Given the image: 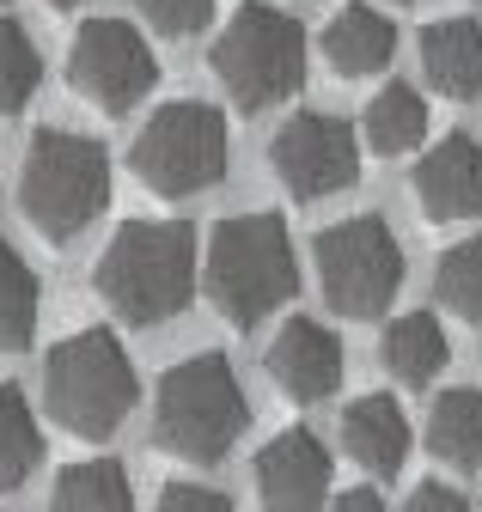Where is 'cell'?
<instances>
[{
	"label": "cell",
	"instance_id": "cell-1",
	"mask_svg": "<svg viewBox=\"0 0 482 512\" xmlns=\"http://www.w3.org/2000/svg\"><path fill=\"white\" fill-rule=\"evenodd\" d=\"M196 226L184 220H129L92 263L98 299L123 324H165L196 299Z\"/></svg>",
	"mask_w": 482,
	"mask_h": 512
},
{
	"label": "cell",
	"instance_id": "cell-2",
	"mask_svg": "<svg viewBox=\"0 0 482 512\" xmlns=\"http://www.w3.org/2000/svg\"><path fill=\"white\" fill-rule=\"evenodd\" d=\"M251 427V403L226 354H190L159 378L153 439L184 464H220Z\"/></svg>",
	"mask_w": 482,
	"mask_h": 512
},
{
	"label": "cell",
	"instance_id": "cell-3",
	"mask_svg": "<svg viewBox=\"0 0 482 512\" xmlns=\"http://www.w3.org/2000/svg\"><path fill=\"white\" fill-rule=\"evenodd\" d=\"M202 287L232 324H263L275 305L293 299L299 263L281 214H232L214 226L202 256Z\"/></svg>",
	"mask_w": 482,
	"mask_h": 512
},
{
	"label": "cell",
	"instance_id": "cell-4",
	"mask_svg": "<svg viewBox=\"0 0 482 512\" xmlns=\"http://www.w3.org/2000/svg\"><path fill=\"white\" fill-rule=\"evenodd\" d=\"M104 202H110V153L92 135H74V128H43L19 171L25 220L43 238L68 244L104 214Z\"/></svg>",
	"mask_w": 482,
	"mask_h": 512
},
{
	"label": "cell",
	"instance_id": "cell-5",
	"mask_svg": "<svg viewBox=\"0 0 482 512\" xmlns=\"http://www.w3.org/2000/svg\"><path fill=\"white\" fill-rule=\"evenodd\" d=\"M43 397H49V415L62 421L68 433L104 439V433H116L135 415L141 384H135V366H129L123 342H116L110 330H80V336L49 348Z\"/></svg>",
	"mask_w": 482,
	"mask_h": 512
},
{
	"label": "cell",
	"instance_id": "cell-6",
	"mask_svg": "<svg viewBox=\"0 0 482 512\" xmlns=\"http://www.w3.org/2000/svg\"><path fill=\"white\" fill-rule=\"evenodd\" d=\"M208 61L238 110H269L306 86V37L269 0H245L214 37Z\"/></svg>",
	"mask_w": 482,
	"mask_h": 512
},
{
	"label": "cell",
	"instance_id": "cell-7",
	"mask_svg": "<svg viewBox=\"0 0 482 512\" xmlns=\"http://www.w3.org/2000/svg\"><path fill=\"white\" fill-rule=\"evenodd\" d=\"M226 116L202 98H177V104H159L153 122L135 135V177L159 196H196V189L220 183L226 177Z\"/></svg>",
	"mask_w": 482,
	"mask_h": 512
},
{
	"label": "cell",
	"instance_id": "cell-8",
	"mask_svg": "<svg viewBox=\"0 0 482 512\" xmlns=\"http://www.w3.org/2000/svg\"><path fill=\"white\" fill-rule=\"evenodd\" d=\"M318 281L342 317H385L403 287V250L379 214H354L318 232Z\"/></svg>",
	"mask_w": 482,
	"mask_h": 512
},
{
	"label": "cell",
	"instance_id": "cell-9",
	"mask_svg": "<svg viewBox=\"0 0 482 512\" xmlns=\"http://www.w3.org/2000/svg\"><path fill=\"white\" fill-rule=\"evenodd\" d=\"M68 80L86 104H98L104 116L135 110L153 86H159V61L147 49V37L123 19H86L74 49H68Z\"/></svg>",
	"mask_w": 482,
	"mask_h": 512
},
{
	"label": "cell",
	"instance_id": "cell-10",
	"mask_svg": "<svg viewBox=\"0 0 482 512\" xmlns=\"http://www.w3.org/2000/svg\"><path fill=\"white\" fill-rule=\"evenodd\" d=\"M269 165L299 202H324V196H336V189H348L360 177V147L348 135V122H336L324 110H299L275 128Z\"/></svg>",
	"mask_w": 482,
	"mask_h": 512
},
{
	"label": "cell",
	"instance_id": "cell-11",
	"mask_svg": "<svg viewBox=\"0 0 482 512\" xmlns=\"http://www.w3.org/2000/svg\"><path fill=\"white\" fill-rule=\"evenodd\" d=\"M257 494H263V512H324V500H330V452L306 427L269 439L257 452Z\"/></svg>",
	"mask_w": 482,
	"mask_h": 512
},
{
	"label": "cell",
	"instance_id": "cell-12",
	"mask_svg": "<svg viewBox=\"0 0 482 512\" xmlns=\"http://www.w3.org/2000/svg\"><path fill=\"white\" fill-rule=\"evenodd\" d=\"M269 378L281 384L287 403H324L342 384V342H336V330L312 324V317L281 324V336L269 342Z\"/></svg>",
	"mask_w": 482,
	"mask_h": 512
},
{
	"label": "cell",
	"instance_id": "cell-13",
	"mask_svg": "<svg viewBox=\"0 0 482 512\" xmlns=\"http://www.w3.org/2000/svg\"><path fill=\"white\" fill-rule=\"evenodd\" d=\"M415 202L428 220H476L482 214V141L446 135L415 165Z\"/></svg>",
	"mask_w": 482,
	"mask_h": 512
},
{
	"label": "cell",
	"instance_id": "cell-14",
	"mask_svg": "<svg viewBox=\"0 0 482 512\" xmlns=\"http://www.w3.org/2000/svg\"><path fill=\"white\" fill-rule=\"evenodd\" d=\"M342 445H348V458H354L360 470L397 476L403 458H409V421H403L397 397L373 391V397L348 403V415H342Z\"/></svg>",
	"mask_w": 482,
	"mask_h": 512
},
{
	"label": "cell",
	"instance_id": "cell-15",
	"mask_svg": "<svg viewBox=\"0 0 482 512\" xmlns=\"http://www.w3.org/2000/svg\"><path fill=\"white\" fill-rule=\"evenodd\" d=\"M324 55H330V68L342 80H367V74H385L391 68V55H397V25L373 7H342L330 13L324 25Z\"/></svg>",
	"mask_w": 482,
	"mask_h": 512
},
{
	"label": "cell",
	"instance_id": "cell-16",
	"mask_svg": "<svg viewBox=\"0 0 482 512\" xmlns=\"http://www.w3.org/2000/svg\"><path fill=\"white\" fill-rule=\"evenodd\" d=\"M421 74L446 98L482 92V25L476 19H434L421 31Z\"/></svg>",
	"mask_w": 482,
	"mask_h": 512
},
{
	"label": "cell",
	"instance_id": "cell-17",
	"mask_svg": "<svg viewBox=\"0 0 482 512\" xmlns=\"http://www.w3.org/2000/svg\"><path fill=\"white\" fill-rule=\"evenodd\" d=\"M379 360H385V372L403 378V384H428V378L446 372L452 342H446V330H440L434 311H409V317H397V324H385Z\"/></svg>",
	"mask_w": 482,
	"mask_h": 512
},
{
	"label": "cell",
	"instance_id": "cell-18",
	"mask_svg": "<svg viewBox=\"0 0 482 512\" xmlns=\"http://www.w3.org/2000/svg\"><path fill=\"white\" fill-rule=\"evenodd\" d=\"M428 452L452 470H482V391L458 384V391L434 397L428 409Z\"/></svg>",
	"mask_w": 482,
	"mask_h": 512
},
{
	"label": "cell",
	"instance_id": "cell-19",
	"mask_svg": "<svg viewBox=\"0 0 482 512\" xmlns=\"http://www.w3.org/2000/svg\"><path fill=\"white\" fill-rule=\"evenodd\" d=\"M49 512H135V482L110 458L68 464L49 488Z\"/></svg>",
	"mask_w": 482,
	"mask_h": 512
},
{
	"label": "cell",
	"instance_id": "cell-20",
	"mask_svg": "<svg viewBox=\"0 0 482 512\" xmlns=\"http://www.w3.org/2000/svg\"><path fill=\"white\" fill-rule=\"evenodd\" d=\"M360 135H367L373 153L397 159V153L421 147V135H428V104H421L409 86H385V92L367 104V116H360Z\"/></svg>",
	"mask_w": 482,
	"mask_h": 512
},
{
	"label": "cell",
	"instance_id": "cell-21",
	"mask_svg": "<svg viewBox=\"0 0 482 512\" xmlns=\"http://www.w3.org/2000/svg\"><path fill=\"white\" fill-rule=\"evenodd\" d=\"M37 330V275L31 263L0 238V354H19Z\"/></svg>",
	"mask_w": 482,
	"mask_h": 512
},
{
	"label": "cell",
	"instance_id": "cell-22",
	"mask_svg": "<svg viewBox=\"0 0 482 512\" xmlns=\"http://www.w3.org/2000/svg\"><path fill=\"white\" fill-rule=\"evenodd\" d=\"M37 464H43L37 415H31V403L13 391V384H0V488H19Z\"/></svg>",
	"mask_w": 482,
	"mask_h": 512
},
{
	"label": "cell",
	"instance_id": "cell-23",
	"mask_svg": "<svg viewBox=\"0 0 482 512\" xmlns=\"http://www.w3.org/2000/svg\"><path fill=\"white\" fill-rule=\"evenodd\" d=\"M434 293L452 317L464 324H482V238H464L452 244L440 263H434Z\"/></svg>",
	"mask_w": 482,
	"mask_h": 512
},
{
	"label": "cell",
	"instance_id": "cell-24",
	"mask_svg": "<svg viewBox=\"0 0 482 512\" xmlns=\"http://www.w3.org/2000/svg\"><path fill=\"white\" fill-rule=\"evenodd\" d=\"M37 86H43V55H37V43L25 37V25L0 19V116L25 110L37 98Z\"/></svg>",
	"mask_w": 482,
	"mask_h": 512
},
{
	"label": "cell",
	"instance_id": "cell-25",
	"mask_svg": "<svg viewBox=\"0 0 482 512\" xmlns=\"http://www.w3.org/2000/svg\"><path fill=\"white\" fill-rule=\"evenodd\" d=\"M141 19L165 37H196L208 19H214V0H135Z\"/></svg>",
	"mask_w": 482,
	"mask_h": 512
},
{
	"label": "cell",
	"instance_id": "cell-26",
	"mask_svg": "<svg viewBox=\"0 0 482 512\" xmlns=\"http://www.w3.org/2000/svg\"><path fill=\"white\" fill-rule=\"evenodd\" d=\"M153 512H232V500L220 488H202V482H171Z\"/></svg>",
	"mask_w": 482,
	"mask_h": 512
},
{
	"label": "cell",
	"instance_id": "cell-27",
	"mask_svg": "<svg viewBox=\"0 0 482 512\" xmlns=\"http://www.w3.org/2000/svg\"><path fill=\"white\" fill-rule=\"evenodd\" d=\"M403 512H470V500H464L458 488H446V482H421Z\"/></svg>",
	"mask_w": 482,
	"mask_h": 512
},
{
	"label": "cell",
	"instance_id": "cell-28",
	"mask_svg": "<svg viewBox=\"0 0 482 512\" xmlns=\"http://www.w3.org/2000/svg\"><path fill=\"white\" fill-rule=\"evenodd\" d=\"M330 512H385V500H379L373 488H348V494L330 500Z\"/></svg>",
	"mask_w": 482,
	"mask_h": 512
},
{
	"label": "cell",
	"instance_id": "cell-29",
	"mask_svg": "<svg viewBox=\"0 0 482 512\" xmlns=\"http://www.w3.org/2000/svg\"><path fill=\"white\" fill-rule=\"evenodd\" d=\"M49 7H80V0H49Z\"/></svg>",
	"mask_w": 482,
	"mask_h": 512
},
{
	"label": "cell",
	"instance_id": "cell-30",
	"mask_svg": "<svg viewBox=\"0 0 482 512\" xmlns=\"http://www.w3.org/2000/svg\"><path fill=\"white\" fill-rule=\"evenodd\" d=\"M397 7H409V0H397Z\"/></svg>",
	"mask_w": 482,
	"mask_h": 512
}]
</instances>
